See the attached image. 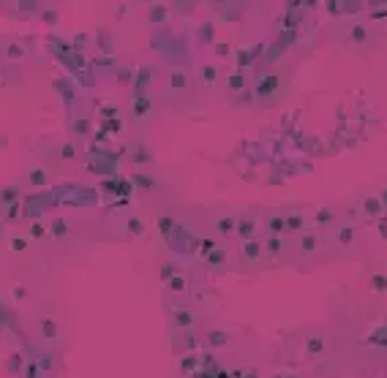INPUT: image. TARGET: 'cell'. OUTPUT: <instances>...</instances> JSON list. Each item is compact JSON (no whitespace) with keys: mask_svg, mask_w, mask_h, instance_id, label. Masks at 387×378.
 I'll list each match as a JSON object with an SVG mask.
<instances>
[{"mask_svg":"<svg viewBox=\"0 0 387 378\" xmlns=\"http://www.w3.org/2000/svg\"><path fill=\"white\" fill-rule=\"evenodd\" d=\"M25 370H27L25 378H38V370L41 368H38V362H30V365H25Z\"/></svg>","mask_w":387,"mask_h":378,"instance_id":"cell-2","label":"cell"},{"mask_svg":"<svg viewBox=\"0 0 387 378\" xmlns=\"http://www.w3.org/2000/svg\"><path fill=\"white\" fill-rule=\"evenodd\" d=\"M41 332H44V337H47V340H55L57 335H60V329H57V324L55 321H41Z\"/></svg>","mask_w":387,"mask_h":378,"instance_id":"cell-1","label":"cell"}]
</instances>
